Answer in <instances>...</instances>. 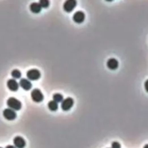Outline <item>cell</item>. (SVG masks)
<instances>
[{
    "mask_svg": "<svg viewBox=\"0 0 148 148\" xmlns=\"http://www.w3.org/2000/svg\"><path fill=\"white\" fill-rule=\"evenodd\" d=\"M30 10L33 13L37 14V13H39L41 11V7L40 6V5L38 3L33 2V3H32L30 5Z\"/></svg>",
    "mask_w": 148,
    "mask_h": 148,
    "instance_id": "obj_12",
    "label": "cell"
},
{
    "mask_svg": "<svg viewBox=\"0 0 148 148\" xmlns=\"http://www.w3.org/2000/svg\"><path fill=\"white\" fill-rule=\"evenodd\" d=\"M145 90H146L147 92H148V80L145 81Z\"/></svg>",
    "mask_w": 148,
    "mask_h": 148,
    "instance_id": "obj_18",
    "label": "cell"
},
{
    "mask_svg": "<svg viewBox=\"0 0 148 148\" xmlns=\"http://www.w3.org/2000/svg\"><path fill=\"white\" fill-rule=\"evenodd\" d=\"M48 109L51 111H56L58 109V104L57 103H56L54 100H51L49 101L48 103Z\"/></svg>",
    "mask_w": 148,
    "mask_h": 148,
    "instance_id": "obj_13",
    "label": "cell"
},
{
    "mask_svg": "<svg viewBox=\"0 0 148 148\" xmlns=\"http://www.w3.org/2000/svg\"><path fill=\"white\" fill-rule=\"evenodd\" d=\"M74 105V100L72 98H67L66 99L63 100L62 102V109L64 111L70 110V108H72Z\"/></svg>",
    "mask_w": 148,
    "mask_h": 148,
    "instance_id": "obj_4",
    "label": "cell"
},
{
    "mask_svg": "<svg viewBox=\"0 0 148 148\" xmlns=\"http://www.w3.org/2000/svg\"><path fill=\"white\" fill-rule=\"evenodd\" d=\"M111 148H121V145L117 142H113L111 145Z\"/></svg>",
    "mask_w": 148,
    "mask_h": 148,
    "instance_id": "obj_17",
    "label": "cell"
},
{
    "mask_svg": "<svg viewBox=\"0 0 148 148\" xmlns=\"http://www.w3.org/2000/svg\"><path fill=\"white\" fill-rule=\"evenodd\" d=\"M39 5L41 7V8H47L48 6H49V1L48 0H41L39 1Z\"/></svg>",
    "mask_w": 148,
    "mask_h": 148,
    "instance_id": "obj_16",
    "label": "cell"
},
{
    "mask_svg": "<svg viewBox=\"0 0 148 148\" xmlns=\"http://www.w3.org/2000/svg\"><path fill=\"white\" fill-rule=\"evenodd\" d=\"M19 84L21 88H23L25 90H30L31 88H32V84L27 79H21L20 80Z\"/></svg>",
    "mask_w": 148,
    "mask_h": 148,
    "instance_id": "obj_10",
    "label": "cell"
},
{
    "mask_svg": "<svg viewBox=\"0 0 148 148\" xmlns=\"http://www.w3.org/2000/svg\"><path fill=\"white\" fill-rule=\"evenodd\" d=\"M7 106H9V108L14 111H19L22 108V103L20 101L13 97L10 98L7 100Z\"/></svg>",
    "mask_w": 148,
    "mask_h": 148,
    "instance_id": "obj_1",
    "label": "cell"
},
{
    "mask_svg": "<svg viewBox=\"0 0 148 148\" xmlns=\"http://www.w3.org/2000/svg\"><path fill=\"white\" fill-rule=\"evenodd\" d=\"M12 77L14 79H20L21 77V72L18 69H14L11 73Z\"/></svg>",
    "mask_w": 148,
    "mask_h": 148,
    "instance_id": "obj_15",
    "label": "cell"
},
{
    "mask_svg": "<svg viewBox=\"0 0 148 148\" xmlns=\"http://www.w3.org/2000/svg\"><path fill=\"white\" fill-rule=\"evenodd\" d=\"M3 116L6 119L10 120H14L16 119L17 113L14 110L11 109V108H6L3 111Z\"/></svg>",
    "mask_w": 148,
    "mask_h": 148,
    "instance_id": "obj_5",
    "label": "cell"
},
{
    "mask_svg": "<svg viewBox=\"0 0 148 148\" xmlns=\"http://www.w3.org/2000/svg\"><path fill=\"white\" fill-rule=\"evenodd\" d=\"M0 148H2V147H0Z\"/></svg>",
    "mask_w": 148,
    "mask_h": 148,
    "instance_id": "obj_21",
    "label": "cell"
},
{
    "mask_svg": "<svg viewBox=\"0 0 148 148\" xmlns=\"http://www.w3.org/2000/svg\"><path fill=\"white\" fill-rule=\"evenodd\" d=\"M7 85L9 89L11 91H17L19 88V84L16 82V80H14V79H10L7 81Z\"/></svg>",
    "mask_w": 148,
    "mask_h": 148,
    "instance_id": "obj_9",
    "label": "cell"
},
{
    "mask_svg": "<svg viewBox=\"0 0 148 148\" xmlns=\"http://www.w3.org/2000/svg\"><path fill=\"white\" fill-rule=\"evenodd\" d=\"M14 147L16 148H24L26 147V141L22 137H16L13 140Z\"/></svg>",
    "mask_w": 148,
    "mask_h": 148,
    "instance_id": "obj_7",
    "label": "cell"
},
{
    "mask_svg": "<svg viewBox=\"0 0 148 148\" xmlns=\"http://www.w3.org/2000/svg\"><path fill=\"white\" fill-rule=\"evenodd\" d=\"M5 148H16L14 146H12V145H8V146H7Z\"/></svg>",
    "mask_w": 148,
    "mask_h": 148,
    "instance_id": "obj_19",
    "label": "cell"
},
{
    "mask_svg": "<svg viewBox=\"0 0 148 148\" xmlns=\"http://www.w3.org/2000/svg\"><path fill=\"white\" fill-rule=\"evenodd\" d=\"M31 98L36 103L41 102L43 100V95L39 89H34L31 92Z\"/></svg>",
    "mask_w": 148,
    "mask_h": 148,
    "instance_id": "obj_2",
    "label": "cell"
},
{
    "mask_svg": "<svg viewBox=\"0 0 148 148\" xmlns=\"http://www.w3.org/2000/svg\"><path fill=\"white\" fill-rule=\"evenodd\" d=\"M64 100V98L62 96V95L59 94V93H56L53 96V100L55 101L56 103H62Z\"/></svg>",
    "mask_w": 148,
    "mask_h": 148,
    "instance_id": "obj_14",
    "label": "cell"
},
{
    "mask_svg": "<svg viewBox=\"0 0 148 148\" xmlns=\"http://www.w3.org/2000/svg\"><path fill=\"white\" fill-rule=\"evenodd\" d=\"M107 67L111 70H115L119 67V62L116 59H110L107 62Z\"/></svg>",
    "mask_w": 148,
    "mask_h": 148,
    "instance_id": "obj_11",
    "label": "cell"
},
{
    "mask_svg": "<svg viewBox=\"0 0 148 148\" xmlns=\"http://www.w3.org/2000/svg\"><path fill=\"white\" fill-rule=\"evenodd\" d=\"M76 5V1H75V0H68V1H66L64 2L63 8H64V11L67 12H71L75 9Z\"/></svg>",
    "mask_w": 148,
    "mask_h": 148,
    "instance_id": "obj_6",
    "label": "cell"
},
{
    "mask_svg": "<svg viewBox=\"0 0 148 148\" xmlns=\"http://www.w3.org/2000/svg\"><path fill=\"white\" fill-rule=\"evenodd\" d=\"M26 75L29 80H37L41 77V72H39V70L36 69H32L28 71Z\"/></svg>",
    "mask_w": 148,
    "mask_h": 148,
    "instance_id": "obj_3",
    "label": "cell"
},
{
    "mask_svg": "<svg viewBox=\"0 0 148 148\" xmlns=\"http://www.w3.org/2000/svg\"><path fill=\"white\" fill-rule=\"evenodd\" d=\"M84 18H85V15L82 11L76 12L73 15L74 21L77 23H82L84 20Z\"/></svg>",
    "mask_w": 148,
    "mask_h": 148,
    "instance_id": "obj_8",
    "label": "cell"
},
{
    "mask_svg": "<svg viewBox=\"0 0 148 148\" xmlns=\"http://www.w3.org/2000/svg\"><path fill=\"white\" fill-rule=\"evenodd\" d=\"M144 148H148V144L147 145H145V147H144Z\"/></svg>",
    "mask_w": 148,
    "mask_h": 148,
    "instance_id": "obj_20",
    "label": "cell"
}]
</instances>
